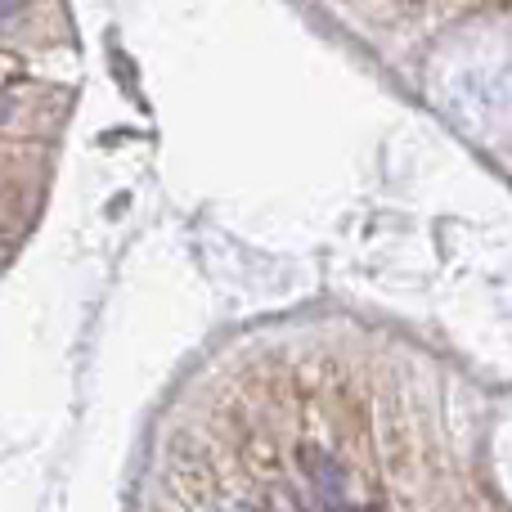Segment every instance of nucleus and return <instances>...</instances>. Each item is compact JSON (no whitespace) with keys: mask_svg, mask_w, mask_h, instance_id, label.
Instances as JSON below:
<instances>
[{"mask_svg":"<svg viewBox=\"0 0 512 512\" xmlns=\"http://www.w3.org/2000/svg\"><path fill=\"white\" fill-rule=\"evenodd\" d=\"M364 512H378V508H364Z\"/></svg>","mask_w":512,"mask_h":512,"instance_id":"nucleus-1","label":"nucleus"}]
</instances>
